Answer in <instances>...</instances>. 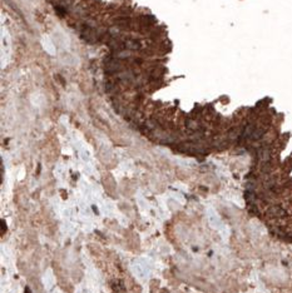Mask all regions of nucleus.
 I'll use <instances>...</instances> for the list:
<instances>
[{
  "label": "nucleus",
  "mask_w": 292,
  "mask_h": 293,
  "mask_svg": "<svg viewBox=\"0 0 292 293\" xmlns=\"http://www.w3.org/2000/svg\"><path fill=\"white\" fill-rule=\"evenodd\" d=\"M25 293H32V291H30V288H25Z\"/></svg>",
  "instance_id": "f257e3e1"
}]
</instances>
